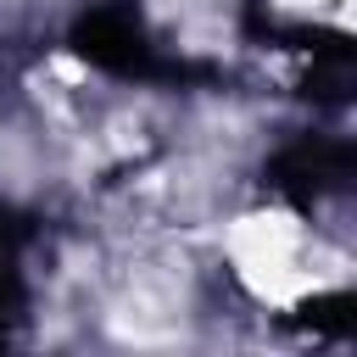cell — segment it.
<instances>
[{
  "label": "cell",
  "instance_id": "cell-1",
  "mask_svg": "<svg viewBox=\"0 0 357 357\" xmlns=\"http://www.w3.org/2000/svg\"><path fill=\"white\" fill-rule=\"evenodd\" d=\"M229 257H234V273H240L262 301H296L301 290L318 284L312 234H307L296 218H284V212L240 218L234 234H229Z\"/></svg>",
  "mask_w": 357,
  "mask_h": 357
}]
</instances>
